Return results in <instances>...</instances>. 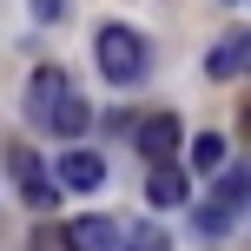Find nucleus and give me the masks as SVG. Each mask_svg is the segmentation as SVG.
<instances>
[{
  "mask_svg": "<svg viewBox=\"0 0 251 251\" xmlns=\"http://www.w3.org/2000/svg\"><path fill=\"white\" fill-rule=\"evenodd\" d=\"M146 40L132 33V26H100V73L113 79V86H132V79H146Z\"/></svg>",
  "mask_w": 251,
  "mask_h": 251,
  "instance_id": "nucleus-1",
  "label": "nucleus"
},
{
  "mask_svg": "<svg viewBox=\"0 0 251 251\" xmlns=\"http://www.w3.org/2000/svg\"><path fill=\"white\" fill-rule=\"evenodd\" d=\"M7 172H13V185H20V199L33 205V212H47V205L60 199V172H47V165H40L33 152L20 146V139L7 146Z\"/></svg>",
  "mask_w": 251,
  "mask_h": 251,
  "instance_id": "nucleus-2",
  "label": "nucleus"
},
{
  "mask_svg": "<svg viewBox=\"0 0 251 251\" xmlns=\"http://www.w3.org/2000/svg\"><path fill=\"white\" fill-rule=\"evenodd\" d=\"M66 93H73V86H66L60 66H40V73L26 79V119H33V126H53V113H60Z\"/></svg>",
  "mask_w": 251,
  "mask_h": 251,
  "instance_id": "nucleus-3",
  "label": "nucleus"
},
{
  "mask_svg": "<svg viewBox=\"0 0 251 251\" xmlns=\"http://www.w3.org/2000/svg\"><path fill=\"white\" fill-rule=\"evenodd\" d=\"M139 152H146L152 165H172V152H178V119L172 113H152V119H139Z\"/></svg>",
  "mask_w": 251,
  "mask_h": 251,
  "instance_id": "nucleus-4",
  "label": "nucleus"
},
{
  "mask_svg": "<svg viewBox=\"0 0 251 251\" xmlns=\"http://www.w3.org/2000/svg\"><path fill=\"white\" fill-rule=\"evenodd\" d=\"M106 185V159H100V152H66V159H60V192H100Z\"/></svg>",
  "mask_w": 251,
  "mask_h": 251,
  "instance_id": "nucleus-5",
  "label": "nucleus"
},
{
  "mask_svg": "<svg viewBox=\"0 0 251 251\" xmlns=\"http://www.w3.org/2000/svg\"><path fill=\"white\" fill-rule=\"evenodd\" d=\"M66 251H119V225L113 218H73V225H66Z\"/></svg>",
  "mask_w": 251,
  "mask_h": 251,
  "instance_id": "nucleus-6",
  "label": "nucleus"
},
{
  "mask_svg": "<svg viewBox=\"0 0 251 251\" xmlns=\"http://www.w3.org/2000/svg\"><path fill=\"white\" fill-rule=\"evenodd\" d=\"M205 73H212V79H238V73H251V33L218 40V47H212V60H205Z\"/></svg>",
  "mask_w": 251,
  "mask_h": 251,
  "instance_id": "nucleus-7",
  "label": "nucleus"
},
{
  "mask_svg": "<svg viewBox=\"0 0 251 251\" xmlns=\"http://www.w3.org/2000/svg\"><path fill=\"white\" fill-rule=\"evenodd\" d=\"M146 199L172 212V205H185V199H192V185H185V172H178V165H152V178H146Z\"/></svg>",
  "mask_w": 251,
  "mask_h": 251,
  "instance_id": "nucleus-8",
  "label": "nucleus"
},
{
  "mask_svg": "<svg viewBox=\"0 0 251 251\" xmlns=\"http://www.w3.org/2000/svg\"><path fill=\"white\" fill-rule=\"evenodd\" d=\"M231 225H238V205H225V199H205V205H192V231H199V238H225Z\"/></svg>",
  "mask_w": 251,
  "mask_h": 251,
  "instance_id": "nucleus-9",
  "label": "nucleus"
},
{
  "mask_svg": "<svg viewBox=\"0 0 251 251\" xmlns=\"http://www.w3.org/2000/svg\"><path fill=\"white\" fill-rule=\"evenodd\" d=\"M86 126H93V106L79 100V93H66V100H60V113H53V126H47V132L73 139V132H86Z\"/></svg>",
  "mask_w": 251,
  "mask_h": 251,
  "instance_id": "nucleus-10",
  "label": "nucleus"
},
{
  "mask_svg": "<svg viewBox=\"0 0 251 251\" xmlns=\"http://www.w3.org/2000/svg\"><path fill=\"white\" fill-rule=\"evenodd\" d=\"M212 199H225V205H238V212H245V199H251V172H225Z\"/></svg>",
  "mask_w": 251,
  "mask_h": 251,
  "instance_id": "nucleus-11",
  "label": "nucleus"
},
{
  "mask_svg": "<svg viewBox=\"0 0 251 251\" xmlns=\"http://www.w3.org/2000/svg\"><path fill=\"white\" fill-rule=\"evenodd\" d=\"M119 251H172V238H165L159 225H139V231H132V238H126Z\"/></svg>",
  "mask_w": 251,
  "mask_h": 251,
  "instance_id": "nucleus-12",
  "label": "nucleus"
},
{
  "mask_svg": "<svg viewBox=\"0 0 251 251\" xmlns=\"http://www.w3.org/2000/svg\"><path fill=\"white\" fill-rule=\"evenodd\" d=\"M218 159H225V146H218L212 132H205V139H192V165H199V172H218Z\"/></svg>",
  "mask_w": 251,
  "mask_h": 251,
  "instance_id": "nucleus-13",
  "label": "nucleus"
},
{
  "mask_svg": "<svg viewBox=\"0 0 251 251\" xmlns=\"http://www.w3.org/2000/svg\"><path fill=\"white\" fill-rule=\"evenodd\" d=\"M33 13H40V20H60V13H66V0H33Z\"/></svg>",
  "mask_w": 251,
  "mask_h": 251,
  "instance_id": "nucleus-14",
  "label": "nucleus"
}]
</instances>
